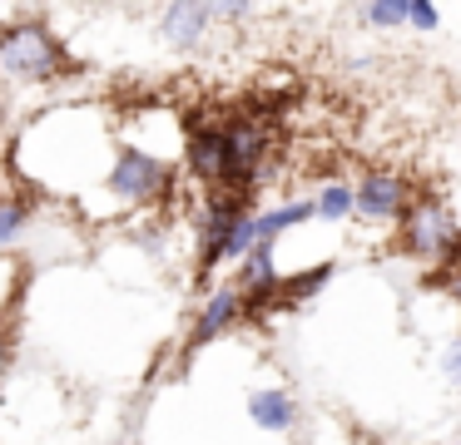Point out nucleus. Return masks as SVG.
<instances>
[{
    "mask_svg": "<svg viewBox=\"0 0 461 445\" xmlns=\"http://www.w3.org/2000/svg\"><path fill=\"white\" fill-rule=\"evenodd\" d=\"M411 208V188L402 174H387V168H372V174L357 178L352 188V213L372 218V223H392Z\"/></svg>",
    "mask_w": 461,
    "mask_h": 445,
    "instance_id": "39448f33",
    "label": "nucleus"
},
{
    "mask_svg": "<svg viewBox=\"0 0 461 445\" xmlns=\"http://www.w3.org/2000/svg\"><path fill=\"white\" fill-rule=\"evenodd\" d=\"M5 366H11V352H5V342H0V381H5Z\"/></svg>",
    "mask_w": 461,
    "mask_h": 445,
    "instance_id": "dca6fc26",
    "label": "nucleus"
},
{
    "mask_svg": "<svg viewBox=\"0 0 461 445\" xmlns=\"http://www.w3.org/2000/svg\"><path fill=\"white\" fill-rule=\"evenodd\" d=\"M174 183V168L164 158L144 154V148H120L114 154V168H110V193L120 203H154L164 198Z\"/></svg>",
    "mask_w": 461,
    "mask_h": 445,
    "instance_id": "f03ea898",
    "label": "nucleus"
},
{
    "mask_svg": "<svg viewBox=\"0 0 461 445\" xmlns=\"http://www.w3.org/2000/svg\"><path fill=\"white\" fill-rule=\"evenodd\" d=\"M362 15L377 30H397V25H407V0H377V5H367Z\"/></svg>",
    "mask_w": 461,
    "mask_h": 445,
    "instance_id": "f8f14e48",
    "label": "nucleus"
},
{
    "mask_svg": "<svg viewBox=\"0 0 461 445\" xmlns=\"http://www.w3.org/2000/svg\"><path fill=\"white\" fill-rule=\"evenodd\" d=\"M184 154H189L194 178H203V183H219V178H223V129H219V124L194 129Z\"/></svg>",
    "mask_w": 461,
    "mask_h": 445,
    "instance_id": "6e6552de",
    "label": "nucleus"
},
{
    "mask_svg": "<svg viewBox=\"0 0 461 445\" xmlns=\"http://www.w3.org/2000/svg\"><path fill=\"white\" fill-rule=\"evenodd\" d=\"M312 213L318 218H348L352 213V183H328V188H318V198H312Z\"/></svg>",
    "mask_w": 461,
    "mask_h": 445,
    "instance_id": "9b49d317",
    "label": "nucleus"
},
{
    "mask_svg": "<svg viewBox=\"0 0 461 445\" xmlns=\"http://www.w3.org/2000/svg\"><path fill=\"white\" fill-rule=\"evenodd\" d=\"M65 69H70L65 45L45 25L25 20V25H5V30H0V75H5V79L45 85V79H60Z\"/></svg>",
    "mask_w": 461,
    "mask_h": 445,
    "instance_id": "f257e3e1",
    "label": "nucleus"
},
{
    "mask_svg": "<svg viewBox=\"0 0 461 445\" xmlns=\"http://www.w3.org/2000/svg\"><path fill=\"white\" fill-rule=\"evenodd\" d=\"M407 25L421 30V35H431V30L441 25V10L427 5V0H407Z\"/></svg>",
    "mask_w": 461,
    "mask_h": 445,
    "instance_id": "4468645a",
    "label": "nucleus"
},
{
    "mask_svg": "<svg viewBox=\"0 0 461 445\" xmlns=\"http://www.w3.org/2000/svg\"><path fill=\"white\" fill-rule=\"evenodd\" d=\"M239 218H249V193H219L209 203V213L199 223V277H209L229 257V237L239 227Z\"/></svg>",
    "mask_w": 461,
    "mask_h": 445,
    "instance_id": "20e7f679",
    "label": "nucleus"
},
{
    "mask_svg": "<svg viewBox=\"0 0 461 445\" xmlns=\"http://www.w3.org/2000/svg\"><path fill=\"white\" fill-rule=\"evenodd\" d=\"M209 25H213V5H189V0H179V5H169L159 15V35L174 49H194L209 35Z\"/></svg>",
    "mask_w": 461,
    "mask_h": 445,
    "instance_id": "0eeeda50",
    "label": "nucleus"
},
{
    "mask_svg": "<svg viewBox=\"0 0 461 445\" xmlns=\"http://www.w3.org/2000/svg\"><path fill=\"white\" fill-rule=\"evenodd\" d=\"M25 233V203H0V247Z\"/></svg>",
    "mask_w": 461,
    "mask_h": 445,
    "instance_id": "ddd939ff",
    "label": "nucleus"
},
{
    "mask_svg": "<svg viewBox=\"0 0 461 445\" xmlns=\"http://www.w3.org/2000/svg\"><path fill=\"white\" fill-rule=\"evenodd\" d=\"M397 223H402V247H407L411 257H427V263H441V257L461 243V227L451 223V213L441 203H431V198H421L417 208H407Z\"/></svg>",
    "mask_w": 461,
    "mask_h": 445,
    "instance_id": "7ed1b4c3",
    "label": "nucleus"
},
{
    "mask_svg": "<svg viewBox=\"0 0 461 445\" xmlns=\"http://www.w3.org/2000/svg\"><path fill=\"white\" fill-rule=\"evenodd\" d=\"M249 415L258 431H288L298 421V401H293L283 386H263V391L249 396Z\"/></svg>",
    "mask_w": 461,
    "mask_h": 445,
    "instance_id": "1a4fd4ad",
    "label": "nucleus"
},
{
    "mask_svg": "<svg viewBox=\"0 0 461 445\" xmlns=\"http://www.w3.org/2000/svg\"><path fill=\"white\" fill-rule=\"evenodd\" d=\"M447 376H451V386H461V336L451 342V352H447Z\"/></svg>",
    "mask_w": 461,
    "mask_h": 445,
    "instance_id": "2eb2a0df",
    "label": "nucleus"
},
{
    "mask_svg": "<svg viewBox=\"0 0 461 445\" xmlns=\"http://www.w3.org/2000/svg\"><path fill=\"white\" fill-rule=\"evenodd\" d=\"M243 316V297L239 287H219V292L209 297V302L199 307V316H194V332H189V352H199V346H209L213 336H223L233 322Z\"/></svg>",
    "mask_w": 461,
    "mask_h": 445,
    "instance_id": "423d86ee",
    "label": "nucleus"
},
{
    "mask_svg": "<svg viewBox=\"0 0 461 445\" xmlns=\"http://www.w3.org/2000/svg\"><path fill=\"white\" fill-rule=\"evenodd\" d=\"M328 277H332V263H318L312 272H303V277H278V292L273 297H283V302H303V297H312L318 287H328Z\"/></svg>",
    "mask_w": 461,
    "mask_h": 445,
    "instance_id": "9d476101",
    "label": "nucleus"
}]
</instances>
